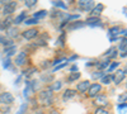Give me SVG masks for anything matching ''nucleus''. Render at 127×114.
Here are the masks:
<instances>
[{
    "mask_svg": "<svg viewBox=\"0 0 127 114\" xmlns=\"http://www.w3.org/2000/svg\"><path fill=\"white\" fill-rule=\"evenodd\" d=\"M52 5L55 8H59V9H62V10H66L67 9V5L62 1V0H54L52 1Z\"/></svg>",
    "mask_w": 127,
    "mask_h": 114,
    "instance_id": "obj_15",
    "label": "nucleus"
},
{
    "mask_svg": "<svg viewBox=\"0 0 127 114\" xmlns=\"http://www.w3.org/2000/svg\"><path fill=\"white\" fill-rule=\"evenodd\" d=\"M15 52H17V47L15 46H10V47H6L4 49V53H5L6 57H12Z\"/></svg>",
    "mask_w": 127,
    "mask_h": 114,
    "instance_id": "obj_17",
    "label": "nucleus"
},
{
    "mask_svg": "<svg viewBox=\"0 0 127 114\" xmlns=\"http://www.w3.org/2000/svg\"><path fill=\"white\" fill-rule=\"evenodd\" d=\"M37 114H43V113H42L41 110H38V112H37Z\"/></svg>",
    "mask_w": 127,
    "mask_h": 114,
    "instance_id": "obj_42",
    "label": "nucleus"
},
{
    "mask_svg": "<svg viewBox=\"0 0 127 114\" xmlns=\"http://www.w3.org/2000/svg\"><path fill=\"white\" fill-rule=\"evenodd\" d=\"M61 88H62V81H60V80H57V81H55L54 84H52V86L50 88L52 91H59V90H61Z\"/></svg>",
    "mask_w": 127,
    "mask_h": 114,
    "instance_id": "obj_19",
    "label": "nucleus"
},
{
    "mask_svg": "<svg viewBox=\"0 0 127 114\" xmlns=\"http://www.w3.org/2000/svg\"><path fill=\"white\" fill-rule=\"evenodd\" d=\"M100 81H102V84H103V85H109L111 82L113 81V75H112V74L104 75V76L100 79Z\"/></svg>",
    "mask_w": 127,
    "mask_h": 114,
    "instance_id": "obj_16",
    "label": "nucleus"
},
{
    "mask_svg": "<svg viewBox=\"0 0 127 114\" xmlns=\"http://www.w3.org/2000/svg\"><path fill=\"white\" fill-rule=\"evenodd\" d=\"M75 94H76L75 90L66 89L65 91H64V94H62V100H64V101H69V100H71L74 96H75Z\"/></svg>",
    "mask_w": 127,
    "mask_h": 114,
    "instance_id": "obj_11",
    "label": "nucleus"
},
{
    "mask_svg": "<svg viewBox=\"0 0 127 114\" xmlns=\"http://www.w3.org/2000/svg\"><path fill=\"white\" fill-rule=\"evenodd\" d=\"M24 19H27V13H26V12H22L15 19H13V23H14V24H20Z\"/></svg>",
    "mask_w": 127,
    "mask_h": 114,
    "instance_id": "obj_18",
    "label": "nucleus"
},
{
    "mask_svg": "<svg viewBox=\"0 0 127 114\" xmlns=\"http://www.w3.org/2000/svg\"><path fill=\"white\" fill-rule=\"evenodd\" d=\"M50 80H52L51 75H43L42 76V81H50Z\"/></svg>",
    "mask_w": 127,
    "mask_h": 114,
    "instance_id": "obj_34",
    "label": "nucleus"
},
{
    "mask_svg": "<svg viewBox=\"0 0 127 114\" xmlns=\"http://www.w3.org/2000/svg\"><path fill=\"white\" fill-rule=\"evenodd\" d=\"M52 98H54V94H52V90L50 88L39 92V101L43 105H50L52 103Z\"/></svg>",
    "mask_w": 127,
    "mask_h": 114,
    "instance_id": "obj_1",
    "label": "nucleus"
},
{
    "mask_svg": "<svg viewBox=\"0 0 127 114\" xmlns=\"http://www.w3.org/2000/svg\"><path fill=\"white\" fill-rule=\"evenodd\" d=\"M104 10V5L103 4H97V5H94V8L92 9V12H90V17H99L102 14V12Z\"/></svg>",
    "mask_w": 127,
    "mask_h": 114,
    "instance_id": "obj_12",
    "label": "nucleus"
},
{
    "mask_svg": "<svg viewBox=\"0 0 127 114\" xmlns=\"http://www.w3.org/2000/svg\"><path fill=\"white\" fill-rule=\"evenodd\" d=\"M120 66V64H118V62H112V64H109L108 65V67H107V71L109 72V74H111V72L114 70V68H117Z\"/></svg>",
    "mask_w": 127,
    "mask_h": 114,
    "instance_id": "obj_27",
    "label": "nucleus"
},
{
    "mask_svg": "<svg viewBox=\"0 0 127 114\" xmlns=\"http://www.w3.org/2000/svg\"><path fill=\"white\" fill-rule=\"evenodd\" d=\"M89 86H90V81H88V80H84V81H81V82H79L78 84V86H76V90L79 91V92H87L88 91V89H89Z\"/></svg>",
    "mask_w": 127,
    "mask_h": 114,
    "instance_id": "obj_10",
    "label": "nucleus"
},
{
    "mask_svg": "<svg viewBox=\"0 0 127 114\" xmlns=\"http://www.w3.org/2000/svg\"><path fill=\"white\" fill-rule=\"evenodd\" d=\"M15 9H17V1H10L9 4H6L4 8H3V14L4 15H10L12 13L15 12Z\"/></svg>",
    "mask_w": 127,
    "mask_h": 114,
    "instance_id": "obj_8",
    "label": "nucleus"
},
{
    "mask_svg": "<svg viewBox=\"0 0 127 114\" xmlns=\"http://www.w3.org/2000/svg\"><path fill=\"white\" fill-rule=\"evenodd\" d=\"M26 109H27V104H22V107H20V109H19V112L17 114H23L26 112Z\"/></svg>",
    "mask_w": 127,
    "mask_h": 114,
    "instance_id": "obj_33",
    "label": "nucleus"
},
{
    "mask_svg": "<svg viewBox=\"0 0 127 114\" xmlns=\"http://www.w3.org/2000/svg\"><path fill=\"white\" fill-rule=\"evenodd\" d=\"M46 15H47L46 10H39V12H36V13L33 14V18L37 19V20H39V19H42V18H45Z\"/></svg>",
    "mask_w": 127,
    "mask_h": 114,
    "instance_id": "obj_20",
    "label": "nucleus"
},
{
    "mask_svg": "<svg viewBox=\"0 0 127 114\" xmlns=\"http://www.w3.org/2000/svg\"><path fill=\"white\" fill-rule=\"evenodd\" d=\"M118 109H123V110H125V109H126V103H122V104H120V105H118Z\"/></svg>",
    "mask_w": 127,
    "mask_h": 114,
    "instance_id": "obj_38",
    "label": "nucleus"
},
{
    "mask_svg": "<svg viewBox=\"0 0 127 114\" xmlns=\"http://www.w3.org/2000/svg\"><path fill=\"white\" fill-rule=\"evenodd\" d=\"M84 25H85V23L81 22V20H74V22H71L69 24V30H76V29H81Z\"/></svg>",
    "mask_w": 127,
    "mask_h": 114,
    "instance_id": "obj_13",
    "label": "nucleus"
},
{
    "mask_svg": "<svg viewBox=\"0 0 127 114\" xmlns=\"http://www.w3.org/2000/svg\"><path fill=\"white\" fill-rule=\"evenodd\" d=\"M5 41H6V37H4V36H0V45H4Z\"/></svg>",
    "mask_w": 127,
    "mask_h": 114,
    "instance_id": "obj_36",
    "label": "nucleus"
},
{
    "mask_svg": "<svg viewBox=\"0 0 127 114\" xmlns=\"http://www.w3.org/2000/svg\"><path fill=\"white\" fill-rule=\"evenodd\" d=\"M39 23V20L34 19V18H32V19H27L26 20V24L27 25H32V24H38Z\"/></svg>",
    "mask_w": 127,
    "mask_h": 114,
    "instance_id": "obj_31",
    "label": "nucleus"
},
{
    "mask_svg": "<svg viewBox=\"0 0 127 114\" xmlns=\"http://www.w3.org/2000/svg\"><path fill=\"white\" fill-rule=\"evenodd\" d=\"M109 64H111V60H109V58H104L103 61L95 62V65H97V67H98V70H99V71H103L104 68H107Z\"/></svg>",
    "mask_w": 127,
    "mask_h": 114,
    "instance_id": "obj_14",
    "label": "nucleus"
},
{
    "mask_svg": "<svg viewBox=\"0 0 127 114\" xmlns=\"http://www.w3.org/2000/svg\"><path fill=\"white\" fill-rule=\"evenodd\" d=\"M94 114H109V113H108V110L105 109L104 107H99L97 110H95V113H94Z\"/></svg>",
    "mask_w": 127,
    "mask_h": 114,
    "instance_id": "obj_29",
    "label": "nucleus"
},
{
    "mask_svg": "<svg viewBox=\"0 0 127 114\" xmlns=\"http://www.w3.org/2000/svg\"><path fill=\"white\" fill-rule=\"evenodd\" d=\"M102 90V85L100 84H92L88 89V95L90 98H94V96H97L99 92Z\"/></svg>",
    "mask_w": 127,
    "mask_h": 114,
    "instance_id": "obj_6",
    "label": "nucleus"
},
{
    "mask_svg": "<svg viewBox=\"0 0 127 114\" xmlns=\"http://www.w3.org/2000/svg\"><path fill=\"white\" fill-rule=\"evenodd\" d=\"M125 79H126V68L118 70L117 72H116V75H113V82L116 85H120Z\"/></svg>",
    "mask_w": 127,
    "mask_h": 114,
    "instance_id": "obj_5",
    "label": "nucleus"
},
{
    "mask_svg": "<svg viewBox=\"0 0 127 114\" xmlns=\"http://www.w3.org/2000/svg\"><path fill=\"white\" fill-rule=\"evenodd\" d=\"M104 55H105V56H109V60H111V58H114V57H116V55H117V51H116V48L112 47V48H109V51H107Z\"/></svg>",
    "mask_w": 127,
    "mask_h": 114,
    "instance_id": "obj_23",
    "label": "nucleus"
},
{
    "mask_svg": "<svg viewBox=\"0 0 127 114\" xmlns=\"http://www.w3.org/2000/svg\"><path fill=\"white\" fill-rule=\"evenodd\" d=\"M97 103L98 104H103V105H107V96L105 95H98V98H97Z\"/></svg>",
    "mask_w": 127,
    "mask_h": 114,
    "instance_id": "obj_24",
    "label": "nucleus"
},
{
    "mask_svg": "<svg viewBox=\"0 0 127 114\" xmlns=\"http://www.w3.org/2000/svg\"><path fill=\"white\" fill-rule=\"evenodd\" d=\"M38 0H24V4L27 8H32V6H34L37 4Z\"/></svg>",
    "mask_w": 127,
    "mask_h": 114,
    "instance_id": "obj_28",
    "label": "nucleus"
},
{
    "mask_svg": "<svg viewBox=\"0 0 127 114\" xmlns=\"http://www.w3.org/2000/svg\"><path fill=\"white\" fill-rule=\"evenodd\" d=\"M10 66H12V58H10V57H5L3 60V67L4 68H10Z\"/></svg>",
    "mask_w": 127,
    "mask_h": 114,
    "instance_id": "obj_25",
    "label": "nucleus"
},
{
    "mask_svg": "<svg viewBox=\"0 0 127 114\" xmlns=\"http://www.w3.org/2000/svg\"><path fill=\"white\" fill-rule=\"evenodd\" d=\"M70 71H71V72H78V67H76V66H72Z\"/></svg>",
    "mask_w": 127,
    "mask_h": 114,
    "instance_id": "obj_40",
    "label": "nucleus"
},
{
    "mask_svg": "<svg viewBox=\"0 0 127 114\" xmlns=\"http://www.w3.org/2000/svg\"><path fill=\"white\" fill-rule=\"evenodd\" d=\"M1 112H3V113H8V112H10V109H9V107L6 105V107H4V108L1 109Z\"/></svg>",
    "mask_w": 127,
    "mask_h": 114,
    "instance_id": "obj_37",
    "label": "nucleus"
},
{
    "mask_svg": "<svg viewBox=\"0 0 127 114\" xmlns=\"http://www.w3.org/2000/svg\"><path fill=\"white\" fill-rule=\"evenodd\" d=\"M8 34H9V37L10 38H15L17 36H18V29L17 28H8Z\"/></svg>",
    "mask_w": 127,
    "mask_h": 114,
    "instance_id": "obj_22",
    "label": "nucleus"
},
{
    "mask_svg": "<svg viewBox=\"0 0 127 114\" xmlns=\"http://www.w3.org/2000/svg\"><path fill=\"white\" fill-rule=\"evenodd\" d=\"M37 36H38V30H37V29H34V28L27 29V30H24V32L22 33V37H23L24 39H28V41L34 39Z\"/></svg>",
    "mask_w": 127,
    "mask_h": 114,
    "instance_id": "obj_7",
    "label": "nucleus"
},
{
    "mask_svg": "<svg viewBox=\"0 0 127 114\" xmlns=\"http://www.w3.org/2000/svg\"><path fill=\"white\" fill-rule=\"evenodd\" d=\"M14 103V96L10 92H1L0 94V104L4 105H10Z\"/></svg>",
    "mask_w": 127,
    "mask_h": 114,
    "instance_id": "obj_2",
    "label": "nucleus"
},
{
    "mask_svg": "<svg viewBox=\"0 0 127 114\" xmlns=\"http://www.w3.org/2000/svg\"><path fill=\"white\" fill-rule=\"evenodd\" d=\"M12 0H0V5H3V6H5L6 4H9Z\"/></svg>",
    "mask_w": 127,
    "mask_h": 114,
    "instance_id": "obj_35",
    "label": "nucleus"
},
{
    "mask_svg": "<svg viewBox=\"0 0 127 114\" xmlns=\"http://www.w3.org/2000/svg\"><path fill=\"white\" fill-rule=\"evenodd\" d=\"M121 57L122 58H126V52H121Z\"/></svg>",
    "mask_w": 127,
    "mask_h": 114,
    "instance_id": "obj_41",
    "label": "nucleus"
},
{
    "mask_svg": "<svg viewBox=\"0 0 127 114\" xmlns=\"http://www.w3.org/2000/svg\"><path fill=\"white\" fill-rule=\"evenodd\" d=\"M80 79V72H71L67 81L69 82H72V81H75V80H79Z\"/></svg>",
    "mask_w": 127,
    "mask_h": 114,
    "instance_id": "obj_21",
    "label": "nucleus"
},
{
    "mask_svg": "<svg viewBox=\"0 0 127 114\" xmlns=\"http://www.w3.org/2000/svg\"><path fill=\"white\" fill-rule=\"evenodd\" d=\"M6 28H5V25L3 24V20H1V22H0V30H5Z\"/></svg>",
    "mask_w": 127,
    "mask_h": 114,
    "instance_id": "obj_39",
    "label": "nucleus"
},
{
    "mask_svg": "<svg viewBox=\"0 0 127 114\" xmlns=\"http://www.w3.org/2000/svg\"><path fill=\"white\" fill-rule=\"evenodd\" d=\"M104 76V74H103V71H95V72H93L92 74V79H94V80H97V79H102Z\"/></svg>",
    "mask_w": 127,
    "mask_h": 114,
    "instance_id": "obj_26",
    "label": "nucleus"
},
{
    "mask_svg": "<svg viewBox=\"0 0 127 114\" xmlns=\"http://www.w3.org/2000/svg\"><path fill=\"white\" fill-rule=\"evenodd\" d=\"M85 24L90 25L92 28H95V27H103V23H102V20L99 17H89L87 18V20L84 22Z\"/></svg>",
    "mask_w": 127,
    "mask_h": 114,
    "instance_id": "obj_4",
    "label": "nucleus"
},
{
    "mask_svg": "<svg viewBox=\"0 0 127 114\" xmlns=\"http://www.w3.org/2000/svg\"><path fill=\"white\" fill-rule=\"evenodd\" d=\"M126 43H127V41H126V37L122 38V42L120 45V49L122 51V52H126Z\"/></svg>",
    "mask_w": 127,
    "mask_h": 114,
    "instance_id": "obj_30",
    "label": "nucleus"
},
{
    "mask_svg": "<svg viewBox=\"0 0 127 114\" xmlns=\"http://www.w3.org/2000/svg\"><path fill=\"white\" fill-rule=\"evenodd\" d=\"M94 0H79V6L80 10L84 12H92V9L94 8Z\"/></svg>",
    "mask_w": 127,
    "mask_h": 114,
    "instance_id": "obj_3",
    "label": "nucleus"
},
{
    "mask_svg": "<svg viewBox=\"0 0 127 114\" xmlns=\"http://www.w3.org/2000/svg\"><path fill=\"white\" fill-rule=\"evenodd\" d=\"M26 62H27V53H26V52L18 53L17 57H15V60H14V64H15L17 66H23Z\"/></svg>",
    "mask_w": 127,
    "mask_h": 114,
    "instance_id": "obj_9",
    "label": "nucleus"
},
{
    "mask_svg": "<svg viewBox=\"0 0 127 114\" xmlns=\"http://www.w3.org/2000/svg\"><path fill=\"white\" fill-rule=\"evenodd\" d=\"M66 65H67V61H66V62H62V64H60V65H57V66H56V67H55L54 70H51V71H52V72H55V71H59V70L64 68V67H65Z\"/></svg>",
    "mask_w": 127,
    "mask_h": 114,
    "instance_id": "obj_32",
    "label": "nucleus"
}]
</instances>
